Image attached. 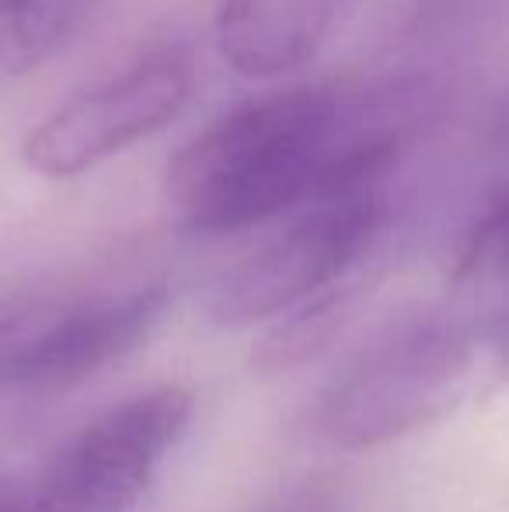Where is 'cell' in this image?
Returning <instances> with one entry per match:
<instances>
[{"label":"cell","instance_id":"cell-1","mask_svg":"<svg viewBox=\"0 0 509 512\" xmlns=\"http://www.w3.org/2000/svg\"><path fill=\"white\" fill-rule=\"evenodd\" d=\"M408 105L405 95L339 84L234 105L171 157L168 203L189 230L220 237L381 185L405 143Z\"/></svg>","mask_w":509,"mask_h":512},{"label":"cell","instance_id":"cell-2","mask_svg":"<svg viewBox=\"0 0 509 512\" xmlns=\"http://www.w3.org/2000/svg\"><path fill=\"white\" fill-rule=\"evenodd\" d=\"M489 370L478 328L408 324L363 349L314 405V429L339 450H377L443 422Z\"/></svg>","mask_w":509,"mask_h":512},{"label":"cell","instance_id":"cell-3","mask_svg":"<svg viewBox=\"0 0 509 512\" xmlns=\"http://www.w3.org/2000/svg\"><path fill=\"white\" fill-rule=\"evenodd\" d=\"M384 216L381 185L297 209L286 227L213 279L203 300L210 321L220 328H252L283 314H335L374 251Z\"/></svg>","mask_w":509,"mask_h":512},{"label":"cell","instance_id":"cell-4","mask_svg":"<svg viewBox=\"0 0 509 512\" xmlns=\"http://www.w3.org/2000/svg\"><path fill=\"white\" fill-rule=\"evenodd\" d=\"M196 398L161 384L91 418L56 450L21 512H133L189 432Z\"/></svg>","mask_w":509,"mask_h":512},{"label":"cell","instance_id":"cell-5","mask_svg":"<svg viewBox=\"0 0 509 512\" xmlns=\"http://www.w3.org/2000/svg\"><path fill=\"white\" fill-rule=\"evenodd\" d=\"M192 84V60L182 49H154L35 122L21 140V161L53 182L84 175L168 126Z\"/></svg>","mask_w":509,"mask_h":512},{"label":"cell","instance_id":"cell-6","mask_svg":"<svg viewBox=\"0 0 509 512\" xmlns=\"http://www.w3.org/2000/svg\"><path fill=\"white\" fill-rule=\"evenodd\" d=\"M168 310V286L95 293L42 314L0 321V387L63 394L140 349Z\"/></svg>","mask_w":509,"mask_h":512},{"label":"cell","instance_id":"cell-7","mask_svg":"<svg viewBox=\"0 0 509 512\" xmlns=\"http://www.w3.org/2000/svg\"><path fill=\"white\" fill-rule=\"evenodd\" d=\"M342 0H220V56L245 77L300 70L328 39Z\"/></svg>","mask_w":509,"mask_h":512},{"label":"cell","instance_id":"cell-8","mask_svg":"<svg viewBox=\"0 0 509 512\" xmlns=\"http://www.w3.org/2000/svg\"><path fill=\"white\" fill-rule=\"evenodd\" d=\"M102 0H0V74L18 77L60 56Z\"/></svg>","mask_w":509,"mask_h":512},{"label":"cell","instance_id":"cell-9","mask_svg":"<svg viewBox=\"0 0 509 512\" xmlns=\"http://www.w3.org/2000/svg\"><path fill=\"white\" fill-rule=\"evenodd\" d=\"M457 276L464 283H509V189L485 209L468 234Z\"/></svg>","mask_w":509,"mask_h":512},{"label":"cell","instance_id":"cell-10","mask_svg":"<svg viewBox=\"0 0 509 512\" xmlns=\"http://www.w3.org/2000/svg\"><path fill=\"white\" fill-rule=\"evenodd\" d=\"M478 335H482L485 356H489V370L509 380V314L492 317L489 324L478 328Z\"/></svg>","mask_w":509,"mask_h":512},{"label":"cell","instance_id":"cell-11","mask_svg":"<svg viewBox=\"0 0 509 512\" xmlns=\"http://www.w3.org/2000/svg\"><path fill=\"white\" fill-rule=\"evenodd\" d=\"M21 488L11 485L7 478H0V512H21Z\"/></svg>","mask_w":509,"mask_h":512},{"label":"cell","instance_id":"cell-12","mask_svg":"<svg viewBox=\"0 0 509 512\" xmlns=\"http://www.w3.org/2000/svg\"><path fill=\"white\" fill-rule=\"evenodd\" d=\"M503 129H506V136H509V105H503Z\"/></svg>","mask_w":509,"mask_h":512}]
</instances>
